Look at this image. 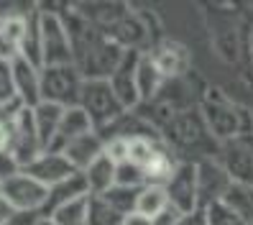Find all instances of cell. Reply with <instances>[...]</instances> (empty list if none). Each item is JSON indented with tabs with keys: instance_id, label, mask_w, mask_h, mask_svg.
<instances>
[{
	"instance_id": "9a60e30c",
	"label": "cell",
	"mask_w": 253,
	"mask_h": 225,
	"mask_svg": "<svg viewBox=\"0 0 253 225\" xmlns=\"http://www.w3.org/2000/svg\"><path fill=\"white\" fill-rule=\"evenodd\" d=\"M148 54H151L154 64L159 67L161 77L171 82V80H179L184 69H187V54L176 46V44H169V41H156L154 46L146 49Z\"/></svg>"
},
{
	"instance_id": "d4e9b609",
	"label": "cell",
	"mask_w": 253,
	"mask_h": 225,
	"mask_svg": "<svg viewBox=\"0 0 253 225\" xmlns=\"http://www.w3.org/2000/svg\"><path fill=\"white\" fill-rule=\"evenodd\" d=\"M126 215L100 194H90V207H87V225H123Z\"/></svg>"
},
{
	"instance_id": "30bf717a",
	"label": "cell",
	"mask_w": 253,
	"mask_h": 225,
	"mask_svg": "<svg viewBox=\"0 0 253 225\" xmlns=\"http://www.w3.org/2000/svg\"><path fill=\"white\" fill-rule=\"evenodd\" d=\"M138 56H141V51H126L118 69L113 72V77L108 80L115 97L121 100V105L126 110H136L141 105V97H138Z\"/></svg>"
},
{
	"instance_id": "cb8c5ba5",
	"label": "cell",
	"mask_w": 253,
	"mask_h": 225,
	"mask_svg": "<svg viewBox=\"0 0 253 225\" xmlns=\"http://www.w3.org/2000/svg\"><path fill=\"white\" fill-rule=\"evenodd\" d=\"M167 205H169V197H167V189H164V184H146V187H141V192H138L136 213L156 220L164 210H167Z\"/></svg>"
},
{
	"instance_id": "484cf974",
	"label": "cell",
	"mask_w": 253,
	"mask_h": 225,
	"mask_svg": "<svg viewBox=\"0 0 253 225\" xmlns=\"http://www.w3.org/2000/svg\"><path fill=\"white\" fill-rule=\"evenodd\" d=\"M87 207H90V194L80 200H72L62 207H56L49 215L56 225H87Z\"/></svg>"
},
{
	"instance_id": "4dcf8cb0",
	"label": "cell",
	"mask_w": 253,
	"mask_h": 225,
	"mask_svg": "<svg viewBox=\"0 0 253 225\" xmlns=\"http://www.w3.org/2000/svg\"><path fill=\"white\" fill-rule=\"evenodd\" d=\"M21 56V49H18V44H13L10 39H5L3 34H0V62H13V59H18Z\"/></svg>"
},
{
	"instance_id": "603a6c76",
	"label": "cell",
	"mask_w": 253,
	"mask_h": 225,
	"mask_svg": "<svg viewBox=\"0 0 253 225\" xmlns=\"http://www.w3.org/2000/svg\"><path fill=\"white\" fill-rule=\"evenodd\" d=\"M21 56L31 64L43 69V49H41V23H39V8H31L28 13V26L21 41Z\"/></svg>"
},
{
	"instance_id": "2e32d148",
	"label": "cell",
	"mask_w": 253,
	"mask_h": 225,
	"mask_svg": "<svg viewBox=\"0 0 253 225\" xmlns=\"http://www.w3.org/2000/svg\"><path fill=\"white\" fill-rule=\"evenodd\" d=\"M74 10H77L87 23H92L97 31L108 34L115 23H121L128 16L130 8L123 5V3H84V5H74Z\"/></svg>"
},
{
	"instance_id": "4fadbf2b",
	"label": "cell",
	"mask_w": 253,
	"mask_h": 225,
	"mask_svg": "<svg viewBox=\"0 0 253 225\" xmlns=\"http://www.w3.org/2000/svg\"><path fill=\"white\" fill-rule=\"evenodd\" d=\"M92 131H95L92 118L87 115L80 105H72V108L64 110L62 123H59V131H56V136H54V141H51V146L46 148V151L62 154L72 141H77V138L87 136V133H92Z\"/></svg>"
},
{
	"instance_id": "ffe728a7",
	"label": "cell",
	"mask_w": 253,
	"mask_h": 225,
	"mask_svg": "<svg viewBox=\"0 0 253 225\" xmlns=\"http://www.w3.org/2000/svg\"><path fill=\"white\" fill-rule=\"evenodd\" d=\"M87 194H90L87 179H84L82 172H77L74 177L64 179L62 184H56V187L49 189V202H46V207H43V213H41V215H51L56 207H62V205H67V202H72V200L87 197Z\"/></svg>"
},
{
	"instance_id": "44dd1931",
	"label": "cell",
	"mask_w": 253,
	"mask_h": 225,
	"mask_svg": "<svg viewBox=\"0 0 253 225\" xmlns=\"http://www.w3.org/2000/svg\"><path fill=\"white\" fill-rule=\"evenodd\" d=\"M84 179H87V187H90V194H105L108 189L115 187L118 182V164L108 156L102 154L95 164L87 172H82Z\"/></svg>"
},
{
	"instance_id": "d590c367",
	"label": "cell",
	"mask_w": 253,
	"mask_h": 225,
	"mask_svg": "<svg viewBox=\"0 0 253 225\" xmlns=\"http://www.w3.org/2000/svg\"><path fill=\"white\" fill-rule=\"evenodd\" d=\"M34 225H56V223H54L49 215H39V218L34 220Z\"/></svg>"
},
{
	"instance_id": "8d00e7d4",
	"label": "cell",
	"mask_w": 253,
	"mask_h": 225,
	"mask_svg": "<svg viewBox=\"0 0 253 225\" xmlns=\"http://www.w3.org/2000/svg\"><path fill=\"white\" fill-rule=\"evenodd\" d=\"M251 56H253V41H251Z\"/></svg>"
},
{
	"instance_id": "7402d4cb",
	"label": "cell",
	"mask_w": 253,
	"mask_h": 225,
	"mask_svg": "<svg viewBox=\"0 0 253 225\" xmlns=\"http://www.w3.org/2000/svg\"><path fill=\"white\" fill-rule=\"evenodd\" d=\"M222 205H228L235 215H241L248 225H253V187L243 182H230L220 197Z\"/></svg>"
},
{
	"instance_id": "f546056e",
	"label": "cell",
	"mask_w": 253,
	"mask_h": 225,
	"mask_svg": "<svg viewBox=\"0 0 253 225\" xmlns=\"http://www.w3.org/2000/svg\"><path fill=\"white\" fill-rule=\"evenodd\" d=\"M16 100V87H13V72L8 62H0V108Z\"/></svg>"
},
{
	"instance_id": "7a4b0ae2",
	"label": "cell",
	"mask_w": 253,
	"mask_h": 225,
	"mask_svg": "<svg viewBox=\"0 0 253 225\" xmlns=\"http://www.w3.org/2000/svg\"><path fill=\"white\" fill-rule=\"evenodd\" d=\"M0 200H3L16 215H41L49 202V187L26 172H16L0 182Z\"/></svg>"
},
{
	"instance_id": "8992f818",
	"label": "cell",
	"mask_w": 253,
	"mask_h": 225,
	"mask_svg": "<svg viewBox=\"0 0 253 225\" xmlns=\"http://www.w3.org/2000/svg\"><path fill=\"white\" fill-rule=\"evenodd\" d=\"M161 138L171 143L174 148H182V151H202L205 143L212 136H210V131H207L200 113L179 110L161 128Z\"/></svg>"
},
{
	"instance_id": "3957f363",
	"label": "cell",
	"mask_w": 253,
	"mask_h": 225,
	"mask_svg": "<svg viewBox=\"0 0 253 225\" xmlns=\"http://www.w3.org/2000/svg\"><path fill=\"white\" fill-rule=\"evenodd\" d=\"M39 23H41V49H43V67H62L74 64L72 41L67 34L64 18L56 8H39Z\"/></svg>"
},
{
	"instance_id": "5b68a950",
	"label": "cell",
	"mask_w": 253,
	"mask_h": 225,
	"mask_svg": "<svg viewBox=\"0 0 253 225\" xmlns=\"http://www.w3.org/2000/svg\"><path fill=\"white\" fill-rule=\"evenodd\" d=\"M82 85H84V77L80 74L77 64L41 69V100H46V102H56L62 108L80 105Z\"/></svg>"
},
{
	"instance_id": "e575fe53",
	"label": "cell",
	"mask_w": 253,
	"mask_h": 225,
	"mask_svg": "<svg viewBox=\"0 0 253 225\" xmlns=\"http://www.w3.org/2000/svg\"><path fill=\"white\" fill-rule=\"evenodd\" d=\"M16 218V213H13V210L0 200V225H10V220Z\"/></svg>"
},
{
	"instance_id": "1f68e13d",
	"label": "cell",
	"mask_w": 253,
	"mask_h": 225,
	"mask_svg": "<svg viewBox=\"0 0 253 225\" xmlns=\"http://www.w3.org/2000/svg\"><path fill=\"white\" fill-rule=\"evenodd\" d=\"M184 220V215L179 213V210H176L174 205H167V210H164V213L154 220L156 225H179Z\"/></svg>"
},
{
	"instance_id": "4316f807",
	"label": "cell",
	"mask_w": 253,
	"mask_h": 225,
	"mask_svg": "<svg viewBox=\"0 0 253 225\" xmlns=\"http://www.w3.org/2000/svg\"><path fill=\"white\" fill-rule=\"evenodd\" d=\"M164 146V141H154V138H130L128 141V154L126 161L133 164V167L143 169L148 161L156 156V151Z\"/></svg>"
},
{
	"instance_id": "d6986e66",
	"label": "cell",
	"mask_w": 253,
	"mask_h": 225,
	"mask_svg": "<svg viewBox=\"0 0 253 225\" xmlns=\"http://www.w3.org/2000/svg\"><path fill=\"white\" fill-rule=\"evenodd\" d=\"M164 85H167V80L161 77V72H159V67L154 64L151 54L141 51V56H138V97H141V102H143V105H146V102L151 105V102L161 95Z\"/></svg>"
},
{
	"instance_id": "d6a6232c",
	"label": "cell",
	"mask_w": 253,
	"mask_h": 225,
	"mask_svg": "<svg viewBox=\"0 0 253 225\" xmlns=\"http://www.w3.org/2000/svg\"><path fill=\"white\" fill-rule=\"evenodd\" d=\"M13 148V123L0 121V154H10Z\"/></svg>"
},
{
	"instance_id": "9c48e42d",
	"label": "cell",
	"mask_w": 253,
	"mask_h": 225,
	"mask_svg": "<svg viewBox=\"0 0 253 225\" xmlns=\"http://www.w3.org/2000/svg\"><path fill=\"white\" fill-rule=\"evenodd\" d=\"M41 154H43V146H41L39 131H36V123H34V113H31V108H23L18 113V118L13 121V148H10V156L16 159V164L23 169L34 159H39Z\"/></svg>"
},
{
	"instance_id": "836d02e7",
	"label": "cell",
	"mask_w": 253,
	"mask_h": 225,
	"mask_svg": "<svg viewBox=\"0 0 253 225\" xmlns=\"http://www.w3.org/2000/svg\"><path fill=\"white\" fill-rule=\"evenodd\" d=\"M123 225H156V223H154L151 218H146V215H138V213H130V215H126Z\"/></svg>"
},
{
	"instance_id": "6da1fadb",
	"label": "cell",
	"mask_w": 253,
	"mask_h": 225,
	"mask_svg": "<svg viewBox=\"0 0 253 225\" xmlns=\"http://www.w3.org/2000/svg\"><path fill=\"white\" fill-rule=\"evenodd\" d=\"M200 115L210 131V136L215 141H235L238 136L253 133L246 126V110L222 92L220 87L210 85L202 90V100H200Z\"/></svg>"
},
{
	"instance_id": "5bb4252c",
	"label": "cell",
	"mask_w": 253,
	"mask_h": 225,
	"mask_svg": "<svg viewBox=\"0 0 253 225\" xmlns=\"http://www.w3.org/2000/svg\"><path fill=\"white\" fill-rule=\"evenodd\" d=\"M217 161L222 164V169L228 172L233 182H243V184L253 187V151L248 146L230 141V143H225Z\"/></svg>"
},
{
	"instance_id": "e0dca14e",
	"label": "cell",
	"mask_w": 253,
	"mask_h": 225,
	"mask_svg": "<svg viewBox=\"0 0 253 225\" xmlns=\"http://www.w3.org/2000/svg\"><path fill=\"white\" fill-rule=\"evenodd\" d=\"M62 154L69 159V164L77 172H87L102 154H105V141H102L97 133L92 131V133H87V136L72 141Z\"/></svg>"
},
{
	"instance_id": "52a82bcc",
	"label": "cell",
	"mask_w": 253,
	"mask_h": 225,
	"mask_svg": "<svg viewBox=\"0 0 253 225\" xmlns=\"http://www.w3.org/2000/svg\"><path fill=\"white\" fill-rule=\"evenodd\" d=\"M169 205H174L182 215H192L202 207L200 205V172L195 161H179L174 174L164 182Z\"/></svg>"
},
{
	"instance_id": "8fae6325",
	"label": "cell",
	"mask_w": 253,
	"mask_h": 225,
	"mask_svg": "<svg viewBox=\"0 0 253 225\" xmlns=\"http://www.w3.org/2000/svg\"><path fill=\"white\" fill-rule=\"evenodd\" d=\"M21 172L26 174H31L36 182H41L43 187H56V184H62L64 179L74 177L77 174V169L69 164V159L64 154H56V151H43L39 159H34L28 167H23Z\"/></svg>"
},
{
	"instance_id": "ba28073f",
	"label": "cell",
	"mask_w": 253,
	"mask_h": 225,
	"mask_svg": "<svg viewBox=\"0 0 253 225\" xmlns=\"http://www.w3.org/2000/svg\"><path fill=\"white\" fill-rule=\"evenodd\" d=\"M123 56H126V49L118 46L115 41H110L102 34V39H97L74 64H77V69L84 80H105L108 82Z\"/></svg>"
},
{
	"instance_id": "ac0fdd59",
	"label": "cell",
	"mask_w": 253,
	"mask_h": 225,
	"mask_svg": "<svg viewBox=\"0 0 253 225\" xmlns=\"http://www.w3.org/2000/svg\"><path fill=\"white\" fill-rule=\"evenodd\" d=\"M64 110H67V108H62V105H56V102H46V100H41L36 108H31L34 123H36V131H39V138H41L43 151L51 146L56 131H59V123H62Z\"/></svg>"
},
{
	"instance_id": "7c38bea8",
	"label": "cell",
	"mask_w": 253,
	"mask_h": 225,
	"mask_svg": "<svg viewBox=\"0 0 253 225\" xmlns=\"http://www.w3.org/2000/svg\"><path fill=\"white\" fill-rule=\"evenodd\" d=\"M13 72V87H16V97L26 108H36L41 102V69L31 64L28 59L18 56L10 62Z\"/></svg>"
},
{
	"instance_id": "f1b7e54d",
	"label": "cell",
	"mask_w": 253,
	"mask_h": 225,
	"mask_svg": "<svg viewBox=\"0 0 253 225\" xmlns=\"http://www.w3.org/2000/svg\"><path fill=\"white\" fill-rule=\"evenodd\" d=\"M205 223L207 225H248L241 215H235L228 205H222L220 200L205 205Z\"/></svg>"
},
{
	"instance_id": "277c9868",
	"label": "cell",
	"mask_w": 253,
	"mask_h": 225,
	"mask_svg": "<svg viewBox=\"0 0 253 225\" xmlns=\"http://www.w3.org/2000/svg\"><path fill=\"white\" fill-rule=\"evenodd\" d=\"M80 108L92 118L95 131L108 128L123 113H128L121 105V100L115 97L110 82H105V80H84L82 95H80Z\"/></svg>"
},
{
	"instance_id": "83f0119b",
	"label": "cell",
	"mask_w": 253,
	"mask_h": 225,
	"mask_svg": "<svg viewBox=\"0 0 253 225\" xmlns=\"http://www.w3.org/2000/svg\"><path fill=\"white\" fill-rule=\"evenodd\" d=\"M138 192H141V187H123V184H115V187L108 189L105 194H100V197H105V200L118 210V213L130 215V213H136Z\"/></svg>"
}]
</instances>
